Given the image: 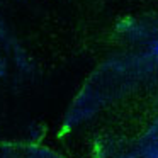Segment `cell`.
I'll return each mask as SVG.
<instances>
[{"mask_svg": "<svg viewBox=\"0 0 158 158\" xmlns=\"http://www.w3.org/2000/svg\"><path fill=\"white\" fill-rule=\"evenodd\" d=\"M156 51H158V44H156Z\"/></svg>", "mask_w": 158, "mask_h": 158, "instance_id": "obj_1", "label": "cell"}]
</instances>
